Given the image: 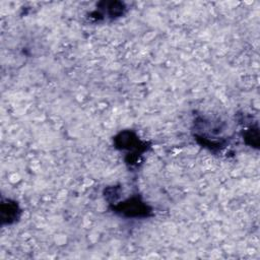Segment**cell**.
Returning <instances> with one entry per match:
<instances>
[{
	"label": "cell",
	"mask_w": 260,
	"mask_h": 260,
	"mask_svg": "<svg viewBox=\"0 0 260 260\" xmlns=\"http://www.w3.org/2000/svg\"><path fill=\"white\" fill-rule=\"evenodd\" d=\"M114 143L118 149L127 151V156L130 157V159L127 160V164L131 167H133V161L138 159L137 154H141L148 147L146 146L147 144L145 141L140 140L134 132L129 130L121 131L117 134L114 138Z\"/></svg>",
	"instance_id": "1"
},
{
	"label": "cell",
	"mask_w": 260,
	"mask_h": 260,
	"mask_svg": "<svg viewBox=\"0 0 260 260\" xmlns=\"http://www.w3.org/2000/svg\"><path fill=\"white\" fill-rule=\"evenodd\" d=\"M113 212L124 217L143 218L151 215V207L148 206L139 196H132L126 200L114 203L112 206Z\"/></svg>",
	"instance_id": "2"
},
{
	"label": "cell",
	"mask_w": 260,
	"mask_h": 260,
	"mask_svg": "<svg viewBox=\"0 0 260 260\" xmlns=\"http://www.w3.org/2000/svg\"><path fill=\"white\" fill-rule=\"evenodd\" d=\"M107 8H105V13L106 15H108L107 17L110 18H116V17H120L121 15L124 14L125 11V6L123 3L120 2H110V3H106Z\"/></svg>",
	"instance_id": "3"
},
{
	"label": "cell",
	"mask_w": 260,
	"mask_h": 260,
	"mask_svg": "<svg viewBox=\"0 0 260 260\" xmlns=\"http://www.w3.org/2000/svg\"><path fill=\"white\" fill-rule=\"evenodd\" d=\"M244 140L245 142L253 147H258V143H259V135H258V128L255 127H250L247 130H245L244 134H243Z\"/></svg>",
	"instance_id": "4"
}]
</instances>
